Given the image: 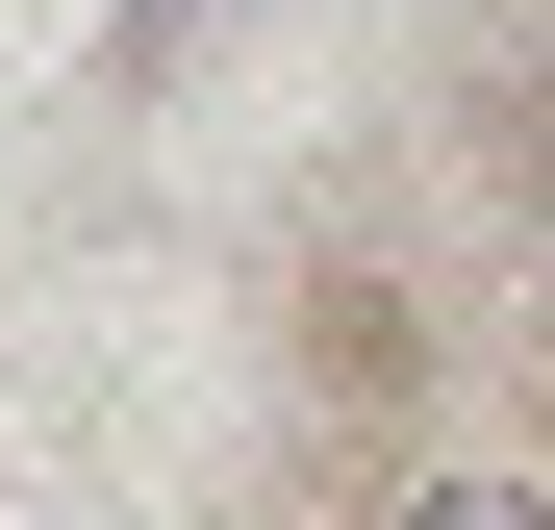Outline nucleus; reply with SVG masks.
I'll return each mask as SVG.
<instances>
[{"instance_id":"obj_2","label":"nucleus","mask_w":555,"mask_h":530,"mask_svg":"<svg viewBox=\"0 0 555 530\" xmlns=\"http://www.w3.org/2000/svg\"><path fill=\"white\" fill-rule=\"evenodd\" d=\"M228 26V0H127V76H177V51H203Z\"/></svg>"},{"instance_id":"obj_1","label":"nucleus","mask_w":555,"mask_h":530,"mask_svg":"<svg viewBox=\"0 0 555 530\" xmlns=\"http://www.w3.org/2000/svg\"><path fill=\"white\" fill-rule=\"evenodd\" d=\"M379 530H555L530 480H429V505H379Z\"/></svg>"}]
</instances>
